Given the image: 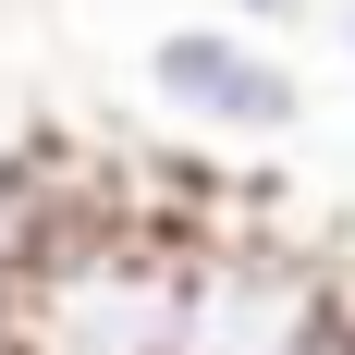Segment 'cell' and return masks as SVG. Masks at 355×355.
<instances>
[{
    "label": "cell",
    "instance_id": "7",
    "mask_svg": "<svg viewBox=\"0 0 355 355\" xmlns=\"http://www.w3.org/2000/svg\"><path fill=\"white\" fill-rule=\"evenodd\" d=\"M0 355H25V343H12V282H0Z\"/></svg>",
    "mask_w": 355,
    "mask_h": 355
},
{
    "label": "cell",
    "instance_id": "5",
    "mask_svg": "<svg viewBox=\"0 0 355 355\" xmlns=\"http://www.w3.org/2000/svg\"><path fill=\"white\" fill-rule=\"evenodd\" d=\"M331 49H343V62H355V0H331Z\"/></svg>",
    "mask_w": 355,
    "mask_h": 355
},
{
    "label": "cell",
    "instance_id": "4",
    "mask_svg": "<svg viewBox=\"0 0 355 355\" xmlns=\"http://www.w3.org/2000/svg\"><path fill=\"white\" fill-rule=\"evenodd\" d=\"M233 25H257V37H294V25H319V0H220Z\"/></svg>",
    "mask_w": 355,
    "mask_h": 355
},
{
    "label": "cell",
    "instance_id": "3",
    "mask_svg": "<svg viewBox=\"0 0 355 355\" xmlns=\"http://www.w3.org/2000/svg\"><path fill=\"white\" fill-rule=\"evenodd\" d=\"M147 98L172 110L184 135L270 147V135L306 123V73L282 62V37L233 25V12H196V25H159V37H147Z\"/></svg>",
    "mask_w": 355,
    "mask_h": 355
},
{
    "label": "cell",
    "instance_id": "6",
    "mask_svg": "<svg viewBox=\"0 0 355 355\" xmlns=\"http://www.w3.org/2000/svg\"><path fill=\"white\" fill-rule=\"evenodd\" d=\"M319 355H355V282H343V331H331V343H319Z\"/></svg>",
    "mask_w": 355,
    "mask_h": 355
},
{
    "label": "cell",
    "instance_id": "1",
    "mask_svg": "<svg viewBox=\"0 0 355 355\" xmlns=\"http://www.w3.org/2000/svg\"><path fill=\"white\" fill-rule=\"evenodd\" d=\"M184 245L123 233V220H62L12 282V343L25 355H172Z\"/></svg>",
    "mask_w": 355,
    "mask_h": 355
},
{
    "label": "cell",
    "instance_id": "2",
    "mask_svg": "<svg viewBox=\"0 0 355 355\" xmlns=\"http://www.w3.org/2000/svg\"><path fill=\"white\" fill-rule=\"evenodd\" d=\"M343 331V270L306 245H257V233H196L184 245V306L172 355H319Z\"/></svg>",
    "mask_w": 355,
    "mask_h": 355
}]
</instances>
